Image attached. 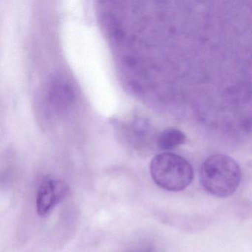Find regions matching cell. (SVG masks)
Instances as JSON below:
<instances>
[{"label": "cell", "mask_w": 252, "mask_h": 252, "mask_svg": "<svg viewBox=\"0 0 252 252\" xmlns=\"http://www.w3.org/2000/svg\"><path fill=\"white\" fill-rule=\"evenodd\" d=\"M68 193V187L64 181L46 176L42 180L36 194V211L41 217L49 215L54 208Z\"/></svg>", "instance_id": "3"}, {"label": "cell", "mask_w": 252, "mask_h": 252, "mask_svg": "<svg viewBox=\"0 0 252 252\" xmlns=\"http://www.w3.org/2000/svg\"><path fill=\"white\" fill-rule=\"evenodd\" d=\"M241 179V169L238 163L225 155L210 156L200 168V184L208 193L216 197L232 195L238 188Z\"/></svg>", "instance_id": "1"}, {"label": "cell", "mask_w": 252, "mask_h": 252, "mask_svg": "<svg viewBox=\"0 0 252 252\" xmlns=\"http://www.w3.org/2000/svg\"><path fill=\"white\" fill-rule=\"evenodd\" d=\"M48 98L55 108L63 110L72 104L74 100V93L68 84L57 81L51 85Z\"/></svg>", "instance_id": "4"}, {"label": "cell", "mask_w": 252, "mask_h": 252, "mask_svg": "<svg viewBox=\"0 0 252 252\" xmlns=\"http://www.w3.org/2000/svg\"><path fill=\"white\" fill-rule=\"evenodd\" d=\"M150 172L153 181L167 191H183L194 178L191 165L181 156L168 152L152 159Z\"/></svg>", "instance_id": "2"}, {"label": "cell", "mask_w": 252, "mask_h": 252, "mask_svg": "<svg viewBox=\"0 0 252 252\" xmlns=\"http://www.w3.org/2000/svg\"><path fill=\"white\" fill-rule=\"evenodd\" d=\"M185 134L176 128H168L160 132L158 135L156 143L162 150H172L185 143Z\"/></svg>", "instance_id": "5"}, {"label": "cell", "mask_w": 252, "mask_h": 252, "mask_svg": "<svg viewBox=\"0 0 252 252\" xmlns=\"http://www.w3.org/2000/svg\"><path fill=\"white\" fill-rule=\"evenodd\" d=\"M130 252H153V248L151 245H141Z\"/></svg>", "instance_id": "6"}]
</instances>
